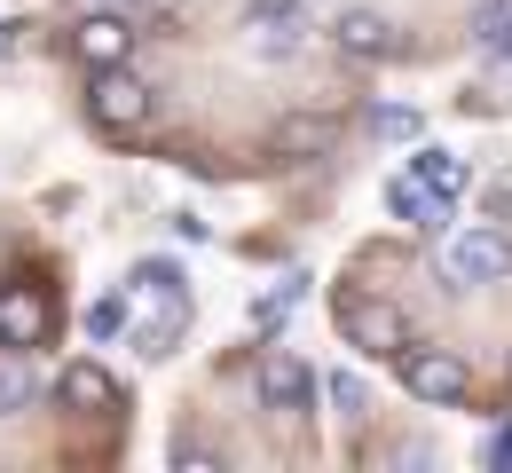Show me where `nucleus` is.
Returning a JSON list of instances; mask_svg holds the SVG:
<instances>
[{
	"label": "nucleus",
	"instance_id": "6e6552de",
	"mask_svg": "<svg viewBox=\"0 0 512 473\" xmlns=\"http://www.w3.org/2000/svg\"><path fill=\"white\" fill-rule=\"evenodd\" d=\"M245 24H253L260 56H292L300 48V0H245Z\"/></svg>",
	"mask_w": 512,
	"mask_h": 473
},
{
	"label": "nucleus",
	"instance_id": "9b49d317",
	"mask_svg": "<svg viewBox=\"0 0 512 473\" xmlns=\"http://www.w3.org/2000/svg\"><path fill=\"white\" fill-rule=\"evenodd\" d=\"M339 48H347V56H386V48H394V40H386V16L347 8V16H339Z\"/></svg>",
	"mask_w": 512,
	"mask_h": 473
},
{
	"label": "nucleus",
	"instance_id": "7ed1b4c3",
	"mask_svg": "<svg viewBox=\"0 0 512 473\" xmlns=\"http://www.w3.org/2000/svg\"><path fill=\"white\" fill-rule=\"evenodd\" d=\"M87 111H95L103 135H134V127L150 119V87H142L127 64H103V71H95V87H87Z\"/></svg>",
	"mask_w": 512,
	"mask_h": 473
},
{
	"label": "nucleus",
	"instance_id": "6ab92c4d",
	"mask_svg": "<svg viewBox=\"0 0 512 473\" xmlns=\"http://www.w3.org/2000/svg\"><path fill=\"white\" fill-rule=\"evenodd\" d=\"M371 135H386V142H410V135H418V119H410V111H371Z\"/></svg>",
	"mask_w": 512,
	"mask_h": 473
},
{
	"label": "nucleus",
	"instance_id": "a211bd4d",
	"mask_svg": "<svg viewBox=\"0 0 512 473\" xmlns=\"http://www.w3.org/2000/svg\"><path fill=\"white\" fill-rule=\"evenodd\" d=\"M331 403H339V418H363V379L339 371V379H331Z\"/></svg>",
	"mask_w": 512,
	"mask_h": 473
},
{
	"label": "nucleus",
	"instance_id": "dca6fc26",
	"mask_svg": "<svg viewBox=\"0 0 512 473\" xmlns=\"http://www.w3.org/2000/svg\"><path fill=\"white\" fill-rule=\"evenodd\" d=\"M134 324V300H95V308H87V332L95 339H119Z\"/></svg>",
	"mask_w": 512,
	"mask_h": 473
},
{
	"label": "nucleus",
	"instance_id": "4be33fe9",
	"mask_svg": "<svg viewBox=\"0 0 512 473\" xmlns=\"http://www.w3.org/2000/svg\"><path fill=\"white\" fill-rule=\"evenodd\" d=\"M481 458H489V466H512V426H497V434H489V450H481Z\"/></svg>",
	"mask_w": 512,
	"mask_h": 473
},
{
	"label": "nucleus",
	"instance_id": "f8f14e48",
	"mask_svg": "<svg viewBox=\"0 0 512 473\" xmlns=\"http://www.w3.org/2000/svg\"><path fill=\"white\" fill-rule=\"evenodd\" d=\"M134 300L142 308H182V269L174 261H142L134 269Z\"/></svg>",
	"mask_w": 512,
	"mask_h": 473
},
{
	"label": "nucleus",
	"instance_id": "0eeeda50",
	"mask_svg": "<svg viewBox=\"0 0 512 473\" xmlns=\"http://www.w3.org/2000/svg\"><path fill=\"white\" fill-rule=\"evenodd\" d=\"M253 387H260V403H268V410H300L308 395H316V379H308V363H300V355H260Z\"/></svg>",
	"mask_w": 512,
	"mask_h": 473
},
{
	"label": "nucleus",
	"instance_id": "412c9836",
	"mask_svg": "<svg viewBox=\"0 0 512 473\" xmlns=\"http://www.w3.org/2000/svg\"><path fill=\"white\" fill-rule=\"evenodd\" d=\"M166 229H174V237H182V245H205V221H197V213H174V221H166Z\"/></svg>",
	"mask_w": 512,
	"mask_h": 473
},
{
	"label": "nucleus",
	"instance_id": "ddd939ff",
	"mask_svg": "<svg viewBox=\"0 0 512 473\" xmlns=\"http://www.w3.org/2000/svg\"><path fill=\"white\" fill-rule=\"evenodd\" d=\"M32 395H40L32 363H24V355H8V363H0V418H16V410L32 403Z\"/></svg>",
	"mask_w": 512,
	"mask_h": 473
},
{
	"label": "nucleus",
	"instance_id": "4468645a",
	"mask_svg": "<svg viewBox=\"0 0 512 473\" xmlns=\"http://www.w3.org/2000/svg\"><path fill=\"white\" fill-rule=\"evenodd\" d=\"M300 292H308V276H284V284H276V292H268V300L253 308V324H260V332H276V324H284V308H292Z\"/></svg>",
	"mask_w": 512,
	"mask_h": 473
},
{
	"label": "nucleus",
	"instance_id": "f03ea898",
	"mask_svg": "<svg viewBox=\"0 0 512 473\" xmlns=\"http://www.w3.org/2000/svg\"><path fill=\"white\" fill-rule=\"evenodd\" d=\"M134 40H142V32H134V8H103V0H95V8L71 24V56H79L87 71L134 64Z\"/></svg>",
	"mask_w": 512,
	"mask_h": 473
},
{
	"label": "nucleus",
	"instance_id": "f3484780",
	"mask_svg": "<svg viewBox=\"0 0 512 473\" xmlns=\"http://www.w3.org/2000/svg\"><path fill=\"white\" fill-rule=\"evenodd\" d=\"M481 48H489L497 64H512V8H489V16H481Z\"/></svg>",
	"mask_w": 512,
	"mask_h": 473
},
{
	"label": "nucleus",
	"instance_id": "9d476101",
	"mask_svg": "<svg viewBox=\"0 0 512 473\" xmlns=\"http://www.w3.org/2000/svg\"><path fill=\"white\" fill-rule=\"evenodd\" d=\"M410 182H426L434 198H457L473 174H465V158H457V150H418V158H410Z\"/></svg>",
	"mask_w": 512,
	"mask_h": 473
},
{
	"label": "nucleus",
	"instance_id": "20e7f679",
	"mask_svg": "<svg viewBox=\"0 0 512 473\" xmlns=\"http://www.w3.org/2000/svg\"><path fill=\"white\" fill-rule=\"evenodd\" d=\"M497 276H512V229L449 237V284H497Z\"/></svg>",
	"mask_w": 512,
	"mask_h": 473
},
{
	"label": "nucleus",
	"instance_id": "f257e3e1",
	"mask_svg": "<svg viewBox=\"0 0 512 473\" xmlns=\"http://www.w3.org/2000/svg\"><path fill=\"white\" fill-rule=\"evenodd\" d=\"M394 371H402V387H410L418 403H465V387H473L449 347H418V339L394 347Z\"/></svg>",
	"mask_w": 512,
	"mask_h": 473
},
{
	"label": "nucleus",
	"instance_id": "5701e85b",
	"mask_svg": "<svg viewBox=\"0 0 512 473\" xmlns=\"http://www.w3.org/2000/svg\"><path fill=\"white\" fill-rule=\"evenodd\" d=\"M103 8H150V0H103Z\"/></svg>",
	"mask_w": 512,
	"mask_h": 473
},
{
	"label": "nucleus",
	"instance_id": "aec40b11",
	"mask_svg": "<svg viewBox=\"0 0 512 473\" xmlns=\"http://www.w3.org/2000/svg\"><path fill=\"white\" fill-rule=\"evenodd\" d=\"M481 198H489V213H497V221H512V174H497Z\"/></svg>",
	"mask_w": 512,
	"mask_h": 473
},
{
	"label": "nucleus",
	"instance_id": "423d86ee",
	"mask_svg": "<svg viewBox=\"0 0 512 473\" xmlns=\"http://www.w3.org/2000/svg\"><path fill=\"white\" fill-rule=\"evenodd\" d=\"M339 332L355 339V347H379V355H394L402 339H410V324H402V308H386V300H339Z\"/></svg>",
	"mask_w": 512,
	"mask_h": 473
},
{
	"label": "nucleus",
	"instance_id": "39448f33",
	"mask_svg": "<svg viewBox=\"0 0 512 473\" xmlns=\"http://www.w3.org/2000/svg\"><path fill=\"white\" fill-rule=\"evenodd\" d=\"M56 332V308H48V292L24 276V284H0V347H40V339Z\"/></svg>",
	"mask_w": 512,
	"mask_h": 473
},
{
	"label": "nucleus",
	"instance_id": "2eb2a0df",
	"mask_svg": "<svg viewBox=\"0 0 512 473\" xmlns=\"http://www.w3.org/2000/svg\"><path fill=\"white\" fill-rule=\"evenodd\" d=\"M331 127H323V119H292V127H284V135H276V150H292V158H300V150H331Z\"/></svg>",
	"mask_w": 512,
	"mask_h": 473
},
{
	"label": "nucleus",
	"instance_id": "1a4fd4ad",
	"mask_svg": "<svg viewBox=\"0 0 512 473\" xmlns=\"http://www.w3.org/2000/svg\"><path fill=\"white\" fill-rule=\"evenodd\" d=\"M64 403L71 410H119V379L103 363H71L64 371Z\"/></svg>",
	"mask_w": 512,
	"mask_h": 473
}]
</instances>
